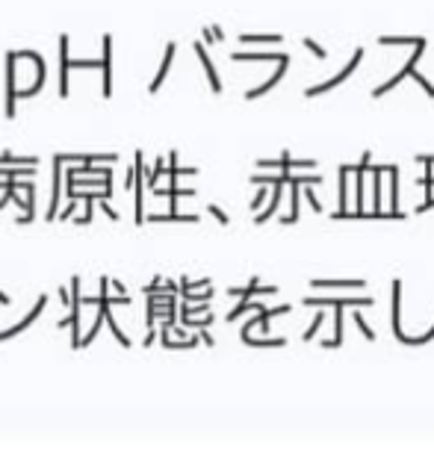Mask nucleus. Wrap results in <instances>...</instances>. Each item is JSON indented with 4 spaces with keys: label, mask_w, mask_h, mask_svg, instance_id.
I'll use <instances>...</instances> for the list:
<instances>
[{
    "label": "nucleus",
    "mask_w": 434,
    "mask_h": 460,
    "mask_svg": "<svg viewBox=\"0 0 434 460\" xmlns=\"http://www.w3.org/2000/svg\"><path fill=\"white\" fill-rule=\"evenodd\" d=\"M68 42L71 38L63 33L59 36V97H68V74L71 68H97L101 63H92V59H71L68 56Z\"/></svg>",
    "instance_id": "nucleus-1"
},
{
    "label": "nucleus",
    "mask_w": 434,
    "mask_h": 460,
    "mask_svg": "<svg viewBox=\"0 0 434 460\" xmlns=\"http://www.w3.org/2000/svg\"><path fill=\"white\" fill-rule=\"evenodd\" d=\"M423 50H425V38L423 36H417V42H413V53H411V59H408V65L396 74V77H390L387 83H381V86H376L372 89V97H381V95H387V92H393L405 77H411L413 80V74H417V63H420V56H423Z\"/></svg>",
    "instance_id": "nucleus-2"
},
{
    "label": "nucleus",
    "mask_w": 434,
    "mask_h": 460,
    "mask_svg": "<svg viewBox=\"0 0 434 460\" xmlns=\"http://www.w3.org/2000/svg\"><path fill=\"white\" fill-rule=\"evenodd\" d=\"M361 59H364V48H358V50H354V53H351V59L346 63V68H343V71H337V74H334L331 80H325L322 86H310V89H305V97H313V95H322V92H331V89H337V86L343 83L346 77H351V74H354V68L361 65Z\"/></svg>",
    "instance_id": "nucleus-3"
},
{
    "label": "nucleus",
    "mask_w": 434,
    "mask_h": 460,
    "mask_svg": "<svg viewBox=\"0 0 434 460\" xmlns=\"http://www.w3.org/2000/svg\"><path fill=\"white\" fill-rule=\"evenodd\" d=\"M15 59H18V53L15 50H9L6 53V118L9 122H15V101H18V86H15Z\"/></svg>",
    "instance_id": "nucleus-4"
},
{
    "label": "nucleus",
    "mask_w": 434,
    "mask_h": 460,
    "mask_svg": "<svg viewBox=\"0 0 434 460\" xmlns=\"http://www.w3.org/2000/svg\"><path fill=\"white\" fill-rule=\"evenodd\" d=\"M258 169H281V171H290V169H317V159H292L290 151L281 154V159H258Z\"/></svg>",
    "instance_id": "nucleus-5"
},
{
    "label": "nucleus",
    "mask_w": 434,
    "mask_h": 460,
    "mask_svg": "<svg viewBox=\"0 0 434 460\" xmlns=\"http://www.w3.org/2000/svg\"><path fill=\"white\" fill-rule=\"evenodd\" d=\"M48 307V295H38V301H36V307L21 319V322H18V325H12V328H6V331H0V343H6V339H12L15 333H21V331H27L33 322H36V319L38 316H42V310Z\"/></svg>",
    "instance_id": "nucleus-6"
},
{
    "label": "nucleus",
    "mask_w": 434,
    "mask_h": 460,
    "mask_svg": "<svg viewBox=\"0 0 434 460\" xmlns=\"http://www.w3.org/2000/svg\"><path fill=\"white\" fill-rule=\"evenodd\" d=\"M59 195H63V156H53V192H51V204H48V213L45 218L48 222H53V218L59 215Z\"/></svg>",
    "instance_id": "nucleus-7"
},
{
    "label": "nucleus",
    "mask_w": 434,
    "mask_h": 460,
    "mask_svg": "<svg viewBox=\"0 0 434 460\" xmlns=\"http://www.w3.org/2000/svg\"><path fill=\"white\" fill-rule=\"evenodd\" d=\"M302 304L305 307H313V304H331V307H337V304H343V307H372L376 304V298H302Z\"/></svg>",
    "instance_id": "nucleus-8"
},
{
    "label": "nucleus",
    "mask_w": 434,
    "mask_h": 460,
    "mask_svg": "<svg viewBox=\"0 0 434 460\" xmlns=\"http://www.w3.org/2000/svg\"><path fill=\"white\" fill-rule=\"evenodd\" d=\"M399 316H402V281H393V336H396L402 346H408L411 336L402 331Z\"/></svg>",
    "instance_id": "nucleus-9"
},
{
    "label": "nucleus",
    "mask_w": 434,
    "mask_h": 460,
    "mask_svg": "<svg viewBox=\"0 0 434 460\" xmlns=\"http://www.w3.org/2000/svg\"><path fill=\"white\" fill-rule=\"evenodd\" d=\"M101 68H104V97H112V36H104V56H101Z\"/></svg>",
    "instance_id": "nucleus-10"
},
{
    "label": "nucleus",
    "mask_w": 434,
    "mask_h": 460,
    "mask_svg": "<svg viewBox=\"0 0 434 460\" xmlns=\"http://www.w3.org/2000/svg\"><path fill=\"white\" fill-rule=\"evenodd\" d=\"M195 56L201 59V65H204V71H207L210 92H213V95H219V92H222V80H219V74H216L213 59H210V56H207V50H204V42H195Z\"/></svg>",
    "instance_id": "nucleus-11"
},
{
    "label": "nucleus",
    "mask_w": 434,
    "mask_h": 460,
    "mask_svg": "<svg viewBox=\"0 0 434 460\" xmlns=\"http://www.w3.org/2000/svg\"><path fill=\"white\" fill-rule=\"evenodd\" d=\"M145 222H151V225H163V222H186V225H199V222H201V215L171 210V213H151V215H145Z\"/></svg>",
    "instance_id": "nucleus-12"
},
{
    "label": "nucleus",
    "mask_w": 434,
    "mask_h": 460,
    "mask_svg": "<svg viewBox=\"0 0 434 460\" xmlns=\"http://www.w3.org/2000/svg\"><path fill=\"white\" fill-rule=\"evenodd\" d=\"M174 50H177V45H174V42H169V45H166V53H163V63H160V71L154 74L151 86H148V92H151V95H157V92H160L163 80H166V74H169V68H171V63H174Z\"/></svg>",
    "instance_id": "nucleus-13"
},
{
    "label": "nucleus",
    "mask_w": 434,
    "mask_h": 460,
    "mask_svg": "<svg viewBox=\"0 0 434 460\" xmlns=\"http://www.w3.org/2000/svg\"><path fill=\"white\" fill-rule=\"evenodd\" d=\"M287 65H290V63H278V71H275V74H272V77L266 80V83H263V86H258V89H248V92H245V101H254V97H260V95H266V92H272L275 86H278V83H281V77L287 74Z\"/></svg>",
    "instance_id": "nucleus-14"
},
{
    "label": "nucleus",
    "mask_w": 434,
    "mask_h": 460,
    "mask_svg": "<svg viewBox=\"0 0 434 460\" xmlns=\"http://www.w3.org/2000/svg\"><path fill=\"white\" fill-rule=\"evenodd\" d=\"M231 59L233 63H245V59H258V63H292L290 59V53H243V50H236V53H231Z\"/></svg>",
    "instance_id": "nucleus-15"
},
{
    "label": "nucleus",
    "mask_w": 434,
    "mask_h": 460,
    "mask_svg": "<svg viewBox=\"0 0 434 460\" xmlns=\"http://www.w3.org/2000/svg\"><path fill=\"white\" fill-rule=\"evenodd\" d=\"M243 45H281L284 36L281 33H240Z\"/></svg>",
    "instance_id": "nucleus-16"
},
{
    "label": "nucleus",
    "mask_w": 434,
    "mask_h": 460,
    "mask_svg": "<svg viewBox=\"0 0 434 460\" xmlns=\"http://www.w3.org/2000/svg\"><path fill=\"white\" fill-rule=\"evenodd\" d=\"M343 346V304H337V313H334V339H325L322 348H340Z\"/></svg>",
    "instance_id": "nucleus-17"
},
{
    "label": "nucleus",
    "mask_w": 434,
    "mask_h": 460,
    "mask_svg": "<svg viewBox=\"0 0 434 460\" xmlns=\"http://www.w3.org/2000/svg\"><path fill=\"white\" fill-rule=\"evenodd\" d=\"M313 289H364L366 281H310Z\"/></svg>",
    "instance_id": "nucleus-18"
},
{
    "label": "nucleus",
    "mask_w": 434,
    "mask_h": 460,
    "mask_svg": "<svg viewBox=\"0 0 434 460\" xmlns=\"http://www.w3.org/2000/svg\"><path fill=\"white\" fill-rule=\"evenodd\" d=\"M299 186L302 183H290V201L292 204H290V215L281 218V225H290V222H295V218H299V201H302V195H305Z\"/></svg>",
    "instance_id": "nucleus-19"
},
{
    "label": "nucleus",
    "mask_w": 434,
    "mask_h": 460,
    "mask_svg": "<svg viewBox=\"0 0 434 460\" xmlns=\"http://www.w3.org/2000/svg\"><path fill=\"white\" fill-rule=\"evenodd\" d=\"M281 189H284V183H275V192H272V204L266 207V213H258V215H254V222H258V225H263L266 218H272V215H275V210H278V204H281Z\"/></svg>",
    "instance_id": "nucleus-20"
},
{
    "label": "nucleus",
    "mask_w": 434,
    "mask_h": 460,
    "mask_svg": "<svg viewBox=\"0 0 434 460\" xmlns=\"http://www.w3.org/2000/svg\"><path fill=\"white\" fill-rule=\"evenodd\" d=\"M399 207V166H390V210Z\"/></svg>",
    "instance_id": "nucleus-21"
},
{
    "label": "nucleus",
    "mask_w": 434,
    "mask_h": 460,
    "mask_svg": "<svg viewBox=\"0 0 434 460\" xmlns=\"http://www.w3.org/2000/svg\"><path fill=\"white\" fill-rule=\"evenodd\" d=\"M258 310H263V304H258V301H240L231 313H228V322H236L240 316H245V313H258Z\"/></svg>",
    "instance_id": "nucleus-22"
},
{
    "label": "nucleus",
    "mask_w": 434,
    "mask_h": 460,
    "mask_svg": "<svg viewBox=\"0 0 434 460\" xmlns=\"http://www.w3.org/2000/svg\"><path fill=\"white\" fill-rule=\"evenodd\" d=\"M104 322H107V313H104L101 307H97V319H95V325L89 328V333H83V339H80V348H86V346L92 343V339L97 336V331H101V325H104Z\"/></svg>",
    "instance_id": "nucleus-23"
},
{
    "label": "nucleus",
    "mask_w": 434,
    "mask_h": 460,
    "mask_svg": "<svg viewBox=\"0 0 434 460\" xmlns=\"http://www.w3.org/2000/svg\"><path fill=\"white\" fill-rule=\"evenodd\" d=\"M351 322L358 325V331L364 333V339H369V343H372V339H376V331L369 328V322H366V319L361 316V310H354V313H351Z\"/></svg>",
    "instance_id": "nucleus-24"
},
{
    "label": "nucleus",
    "mask_w": 434,
    "mask_h": 460,
    "mask_svg": "<svg viewBox=\"0 0 434 460\" xmlns=\"http://www.w3.org/2000/svg\"><path fill=\"white\" fill-rule=\"evenodd\" d=\"M322 322H325V313H317V316H313V322H310V328H307V331L302 333V339H305V343H310V339H313V336L319 333Z\"/></svg>",
    "instance_id": "nucleus-25"
},
{
    "label": "nucleus",
    "mask_w": 434,
    "mask_h": 460,
    "mask_svg": "<svg viewBox=\"0 0 434 460\" xmlns=\"http://www.w3.org/2000/svg\"><path fill=\"white\" fill-rule=\"evenodd\" d=\"M207 213H210V215H213V218H216V222H219V225H225V228L231 225V218H228V213H225V210H222L219 204H207Z\"/></svg>",
    "instance_id": "nucleus-26"
},
{
    "label": "nucleus",
    "mask_w": 434,
    "mask_h": 460,
    "mask_svg": "<svg viewBox=\"0 0 434 460\" xmlns=\"http://www.w3.org/2000/svg\"><path fill=\"white\" fill-rule=\"evenodd\" d=\"M302 45H305V48H307V50H310L313 56H317V59H328V50H325V48H319V45L313 42L310 36H307V38H302Z\"/></svg>",
    "instance_id": "nucleus-27"
},
{
    "label": "nucleus",
    "mask_w": 434,
    "mask_h": 460,
    "mask_svg": "<svg viewBox=\"0 0 434 460\" xmlns=\"http://www.w3.org/2000/svg\"><path fill=\"white\" fill-rule=\"evenodd\" d=\"M305 201L310 204V210H313V213H322V201H319L317 195H313V189H305Z\"/></svg>",
    "instance_id": "nucleus-28"
},
{
    "label": "nucleus",
    "mask_w": 434,
    "mask_h": 460,
    "mask_svg": "<svg viewBox=\"0 0 434 460\" xmlns=\"http://www.w3.org/2000/svg\"><path fill=\"white\" fill-rule=\"evenodd\" d=\"M74 207H77V198H68V204L63 207V210H59V222H65V218H71V213H74Z\"/></svg>",
    "instance_id": "nucleus-29"
},
{
    "label": "nucleus",
    "mask_w": 434,
    "mask_h": 460,
    "mask_svg": "<svg viewBox=\"0 0 434 460\" xmlns=\"http://www.w3.org/2000/svg\"><path fill=\"white\" fill-rule=\"evenodd\" d=\"M160 287H163V277H160V274H154V281H151L142 292H145V295H154V292H160Z\"/></svg>",
    "instance_id": "nucleus-30"
},
{
    "label": "nucleus",
    "mask_w": 434,
    "mask_h": 460,
    "mask_svg": "<svg viewBox=\"0 0 434 460\" xmlns=\"http://www.w3.org/2000/svg\"><path fill=\"white\" fill-rule=\"evenodd\" d=\"M107 201H110V198H101V201H97V204H101V210H104V213H107V215L112 218V222H118V213H115V210H112V207H110Z\"/></svg>",
    "instance_id": "nucleus-31"
},
{
    "label": "nucleus",
    "mask_w": 434,
    "mask_h": 460,
    "mask_svg": "<svg viewBox=\"0 0 434 460\" xmlns=\"http://www.w3.org/2000/svg\"><path fill=\"white\" fill-rule=\"evenodd\" d=\"M59 301H63V307H71V287H59Z\"/></svg>",
    "instance_id": "nucleus-32"
},
{
    "label": "nucleus",
    "mask_w": 434,
    "mask_h": 460,
    "mask_svg": "<svg viewBox=\"0 0 434 460\" xmlns=\"http://www.w3.org/2000/svg\"><path fill=\"white\" fill-rule=\"evenodd\" d=\"M263 201H266V189H260L258 195H254V201H251V210H260V207H263Z\"/></svg>",
    "instance_id": "nucleus-33"
},
{
    "label": "nucleus",
    "mask_w": 434,
    "mask_h": 460,
    "mask_svg": "<svg viewBox=\"0 0 434 460\" xmlns=\"http://www.w3.org/2000/svg\"><path fill=\"white\" fill-rule=\"evenodd\" d=\"M201 343H204L207 348H213V346H216V339H213V336L207 333V328H201Z\"/></svg>",
    "instance_id": "nucleus-34"
},
{
    "label": "nucleus",
    "mask_w": 434,
    "mask_h": 460,
    "mask_svg": "<svg viewBox=\"0 0 434 460\" xmlns=\"http://www.w3.org/2000/svg\"><path fill=\"white\" fill-rule=\"evenodd\" d=\"M201 36H204V42H207V45H216V36H213V27H204V30H201Z\"/></svg>",
    "instance_id": "nucleus-35"
},
{
    "label": "nucleus",
    "mask_w": 434,
    "mask_h": 460,
    "mask_svg": "<svg viewBox=\"0 0 434 460\" xmlns=\"http://www.w3.org/2000/svg\"><path fill=\"white\" fill-rule=\"evenodd\" d=\"M154 343H157V331H154V328H148V336H145V343H142V346H145V348H151Z\"/></svg>",
    "instance_id": "nucleus-36"
},
{
    "label": "nucleus",
    "mask_w": 434,
    "mask_h": 460,
    "mask_svg": "<svg viewBox=\"0 0 434 460\" xmlns=\"http://www.w3.org/2000/svg\"><path fill=\"white\" fill-rule=\"evenodd\" d=\"M213 36H216V42H225V30L219 24H213Z\"/></svg>",
    "instance_id": "nucleus-37"
},
{
    "label": "nucleus",
    "mask_w": 434,
    "mask_h": 460,
    "mask_svg": "<svg viewBox=\"0 0 434 460\" xmlns=\"http://www.w3.org/2000/svg\"><path fill=\"white\" fill-rule=\"evenodd\" d=\"M163 289H166V292H177V289H181V284H174V281H163Z\"/></svg>",
    "instance_id": "nucleus-38"
},
{
    "label": "nucleus",
    "mask_w": 434,
    "mask_h": 460,
    "mask_svg": "<svg viewBox=\"0 0 434 460\" xmlns=\"http://www.w3.org/2000/svg\"><path fill=\"white\" fill-rule=\"evenodd\" d=\"M112 289H115L118 295H125V284H122V281H112Z\"/></svg>",
    "instance_id": "nucleus-39"
},
{
    "label": "nucleus",
    "mask_w": 434,
    "mask_h": 460,
    "mask_svg": "<svg viewBox=\"0 0 434 460\" xmlns=\"http://www.w3.org/2000/svg\"><path fill=\"white\" fill-rule=\"evenodd\" d=\"M9 301H12V298H9V295H6V292H4V289H0V304H4V307H6V304H9Z\"/></svg>",
    "instance_id": "nucleus-40"
},
{
    "label": "nucleus",
    "mask_w": 434,
    "mask_h": 460,
    "mask_svg": "<svg viewBox=\"0 0 434 460\" xmlns=\"http://www.w3.org/2000/svg\"><path fill=\"white\" fill-rule=\"evenodd\" d=\"M0 189H6V180H0Z\"/></svg>",
    "instance_id": "nucleus-41"
}]
</instances>
